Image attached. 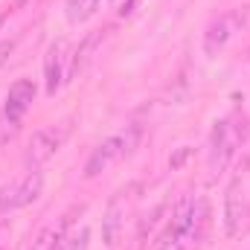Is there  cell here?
Listing matches in <instances>:
<instances>
[{
	"label": "cell",
	"instance_id": "obj_1",
	"mask_svg": "<svg viewBox=\"0 0 250 250\" xmlns=\"http://www.w3.org/2000/svg\"><path fill=\"white\" fill-rule=\"evenodd\" d=\"M245 137H248V120H245L242 111H233V114H227L224 120L215 123L212 137H209V172L212 175H221L233 163Z\"/></svg>",
	"mask_w": 250,
	"mask_h": 250
},
{
	"label": "cell",
	"instance_id": "obj_2",
	"mask_svg": "<svg viewBox=\"0 0 250 250\" xmlns=\"http://www.w3.org/2000/svg\"><path fill=\"white\" fill-rule=\"evenodd\" d=\"M140 134H143L140 125H128L123 131L111 134L108 140H102V143L90 151V157H87V163H84V178H96V175L108 172L114 163H120L123 157H128V154L134 151Z\"/></svg>",
	"mask_w": 250,
	"mask_h": 250
},
{
	"label": "cell",
	"instance_id": "obj_3",
	"mask_svg": "<svg viewBox=\"0 0 250 250\" xmlns=\"http://www.w3.org/2000/svg\"><path fill=\"white\" fill-rule=\"evenodd\" d=\"M70 131H73V120H62V123H53V125L38 128V131L32 134L29 146H26V157H23L26 166L35 169V166L47 163V160L64 146V140L70 137Z\"/></svg>",
	"mask_w": 250,
	"mask_h": 250
},
{
	"label": "cell",
	"instance_id": "obj_4",
	"mask_svg": "<svg viewBox=\"0 0 250 250\" xmlns=\"http://www.w3.org/2000/svg\"><path fill=\"white\" fill-rule=\"evenodd\" d=\"M195 209H198V201L189 198V195H181V198L175 201L172 212H169V221H166L163 233L157 236V245H154L151 250H175V248H181L184 239H187V233H189V227H192Z\"/></svg>",
	"mask_w": 250,
	"mask_h": 250
},
{
	"label": "cell",
	"instance_id": "obj_5",
	"mask_svg": "<svg viewBox=\"0 0 250 250\" xmlns=\"http://www.w3.org/2000/svg\"><path fill=\"white\" fill-rule=\"evenodd\" d=\"M44 192V175L41 172H26L15 181H9L6 187H0V212H15L23 209L29 204H35Z\"/></svg>",
	"mask_w": 250,
	"mask_h": 250
},
{
	"label": "cell",
	"instance_id": "obj_6",
	"mask_svg": "<svg viewBox=\"0 0 250 250\" xmlns=\"http://www.w3.org/2000/svg\"><path fill=\"white\" fill-rule=\"evenodd\" d=\"M245 12L242 9H230V12H224V15H218L209 26H207V32H204V56H209V59H215L227 44H230V38L245 26Z\"/></svg>",
	"mask_w": 250,
	"mask_h": 250
},
{
	"label": "cell",
	"instance_id": "obj_7",
	"mask_svg": "<svg viewBox=\"0 0 250 250\" xmlns=\"http://www.w3.org/2000/svg\"><path fill=\"white\" fill-rule=\"evenodd\" d=\"M70 76V44L59 38L50 44L47 56H44V82H47V93H56L64 84V79Z\"/></svg>",
	"mask_w": 250,
	"mask_h": 250
},
{
	"label": "cell",
	"instance_id": "obj_8",
	"mask_svg": "<svg viewBox=\"0 0 250 250\" xmlns=\"http://www.w3.org/2000/svg\"><path fill=\"white\" fill-rule=\"evenodd\" d=\"M84 212V207H70L64 215H59L53 224H47L41 233H38V239H35V245L32 250H62L64 242L70 239V230H73V224H76V215H82Z\"/></svg>",
	"mask_w": 250,
	"mask_h": 250
},
{
	"label": "cell",
	"instance_id": "obj_9",
	"mask_svg": "<svg viewBox=\"0 0 250 250\" xmlns=\"http://www.w3.org/2000/svg\"><path fill=\"white\" fill-rule=\"evenodd\" d=\"M35 82L32 79H15L12 82V87H9V93H6V105H3V114H6V120L9 125H18L23 120V114L32 108V102H35Z\"/></svg>",
	"mask_w": 250,
	"mask_h": 250
},
{
	"label": "cell",
	"instance_id": "obj_10",
	"mask_svg": "<svg viewBox=\"0 0 250 250\" xmlns=\"http://www.w3.org/2000/svg\"><path fill=\"white\" fill-rule=\"evenodd\" d=\"M245 221H248V198H245L242 178H236L230 184V189H227V201H224V227H227V236H239L245 230Z\"/></svg>",
	"mask_w": 250,
	"mask_h": 250
},
{
	"label": "cell",
	"instance_id": "obj_11",
	"mask_svg": "<svg viewBox=\"0 0 250 250\" xmlns=\"http://www.w3.org/2000/svg\"><path fill=\"white\" fill-rule=\"evenodd\" d=\"M128 192H117V198L108 204V212L102 218V236H105V245L108 248H117L120 245V236L125 233V212H128Z\"/></svg>",
	"mask_w": 250,
	"mask_h": 250
},
{
	"label": "cell",
	"instance_id": "obj_12",
	"mask_svg": "<svg viewBox=\"0 0 250 250\" xmlns=\"http://www.w3.org/2000/svg\"><path fill=\"white\" fill-rule=\"evenodd\" d=\"M105 3H111V0H67L64 3V15H67V21L70 23H84V21H90Z\"/></svg>",
	"mask_w": 250,
	"mask_h": 250
},
{
	"label": "cell",
	"instance_id": "obj_13",
	"mask_svg": "<svg viewBox=\"0 0 250 250\" xmlns=\"http://www.w3.org/2000/svg\"><path fill=\"white\" fill-rule=\"evenodd\" d=\"M84 245H87V233L82 230V236H70L62 250H84Z\"/></svg>",
	"mask_w": 250,
	"mask_h": 250
},
{
	"label": "cell",
	"instance_id": "obj_14",
	"mask_svg": "<svg viewBox=\"0 0 250 250\" xmlns=\"http://www.w3.org/2000/svg\"><path fill=\"white\" fill-rule=\"evenodd\" d=\"M15 44H18L15 38H6V41H0V67L9 62V56L15 53Z\"/></svg>",
	"mask_w": 250,
	"mask_h": 250
},
{
	"label": "cell",
	"instance_id": "obj_15",
	"mask_svg": "<svg viewBox=\"0 0 250 250\" xmlns=\"http://www.w3.org/2000/svg\"><path fill=\"white\" fill-rule=\"evenodd\" d=\"M0 250H3V248H0Z\"/></svg>",
	"mask_w": 250,
	"mask_h": 250
}]
</instances>
